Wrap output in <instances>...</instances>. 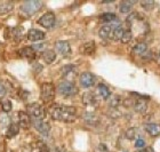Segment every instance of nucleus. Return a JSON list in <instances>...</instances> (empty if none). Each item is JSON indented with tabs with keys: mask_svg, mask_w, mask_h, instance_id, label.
<instances>
[{
	"mask_svg": "<svg viewBox=\"0 0 160 152\" xmlns=\"http://www.w3.org/2000/svg\"><path fill=\"white\" fill-rule=\"evenodd\" d=\"M49 113L54 120L64 122H72L76 120L77 109L73 106L65 105H53L50 108Z\"/></svg>",
	"mask_w": 160,
	"mask_h": 152,
	"instance_id": "1",
	"label": "nucleus"
},
{
	"mask_svg": "<svg viewBox=\"0 0 160 152\" xmlns=\"http://www.w3.org/2000/svg\"><path fill=\"white\" fill-rule=\"evenodd\" d=\"M57 92H58L60 95L63 96V97H71V96H73L77 94L78 88L72 81L65 80V81H62V83L58 85Z\"/></svg>",
	"mask_w": 160,
	"mask_h": 152,
	"instance_id": "2",
	"label": "nucleus"
},
{
	"mask_svg": "<svg viewBox=\"0 0 160 152\" xmlns=\"http://www.w3.org/2000/svg\"><path fill=\"white\" fill-rule=\"evenodd\" d=\"M55 94H56V89L52 83H43L41 85V99L43 103H50L55 99Z\"/></svg>",
	"mask_w": 160,
	"mask_h": 152,
	"instance_id": "3",
	"label": "nucleus"
},
{
	"mask_svg": "<svg viewBox=\"0 0 160 152\" xmlns=\"http://www.w3.org/2000/svg\"><path fill=\"white\" fill-rule=\"evenodd\" d=\"M42 7V3L39 0H29L21 5V10L27 15H33Z\"/></svg>",
	"mask_w": 160,
	"mask_h": 152,
	"instance_id": "4",
	"label": "nucleus"
},
{
	"mask_svg": "<svg viewBox=\"0 0 160 152\" xmlns=\"http://www.w3.org/2000/svg\"><path fill=\"white\" fill-rule=\"evenodd\" d=\"M27 112L28 114L33 118V119H43L45 116V110L42 105L39 103H31L27 105Z\"/></svg>",
	"mask_w": 160,
	"mask_h": 152,
	"instance_id": "5",
	"label": "nucleus"
},
{
	"mask_svg": "<svg viewBox=\"0 0 160 152\" xmlns=\"http://www.w3.org/2000/svg\"><path fill=\"white\" fill-rule=\"evenodd\" d=\"M55 21H56V18H55L54 13L47 12L38 20V23L45 29H52L54 27V24H55Z\"/></svg>",
	"mask_w": 160,
	"mask_h": 152,
	"instance_id": "6",
	"label": "nucleus"
},
{
	"mask_svg": "<svg viewBox=\"0 0 160 152\" xmlns=\"http://www.w3.org/2000/svg\"><path fill=\"white\" fill-rule=\"evenodd\" d=\"M95 80H96L95 76L90 72H82L79 77V83L83 88H89V87L94 86Z\"/></svg>",
	"mask_w": 160,
	"mask_h": 152,
	"instance_id": "7",
	"label": "nucleus"
},
{
	"mask_svg": "<svg viewBox=\"0 0 160 152\" xmlns=\"http://www.w3.org/2000/svg\"><path fill=\"white\" fill-rule=\"evenodd\" d=\"M32 124H33L34 128L37 129L40 134H42V135H48V134H49L50 126H49V124H48V122H46L45 120H42V119H33Z\"/></svg>",
	"mask_w": 160,
	"mask_h": 152,
	"instance_id": "8",
	"label": "nucleus"
},
{
	"mask_svg": "<svg viewBox=\"0 0 160 152\" xmlns=\"http://www.w3.org/2000/svg\"><path fill=\"white\" fill-rule=\"evenodd\" d=\"M55 48H56L57 53L61 54L62 56H69L71 54V46L68 41L64 40H58L55 43Z\"/></svg>",
	"mask_w": 160,
	"mask_h": 152,
	"instance_id": "9",
	"label": "nucleus"
},
{
	"mask_svg": "<svg viewBox=\"0 0 160 152\" xmlns=\"http://www.w3.org/2000/svg\"><path fill=\"white\" fill-rule=\"evenodd\" d=\"M17 116H18V125H20V127H22L24 129H28L30 127L32 121H31V117L28 114V112L20 111L17 113Z\"/></svg>",
	"mask_w": 160,
	"mask_h": 152,
	"instance_id": "10",
	"label": "nucleus"
},
{
	"mask_svg": "<svg viewBox=\"0 0 160 152\" xmlns=\"http://www.w3.org/2000/svg\"><path fill=\"white\" fill-rule=\"evenodd\" d=\"M45 32H42L41 30H38V29H31L29 32H28V39L30 41H40V40L45 39Z\"/></svg>",
	"mask_w": 160,
	"mask_h": 152,
	"instance_id": "11",
	"label": "nucleus"
},
{
	"mask_svg": "<svg viewBox=\"0 0 160 152\" xmlns=\"http://www.w3.org/2000/svg\"><path fill=\"white\" fill-rule=\"evenodd\" d=\"M95 49H96L95 43H94V41H87V43H85L82 46H81L80 52H81V54H83V55L90 56V55H93V54L95 53Z\"/></svg>",
	"mask_w": 160,
	"mask_h": 152,
	"instance_id": "12",
	"label": "nucleus"
},
{
	"mask_svg": "<svg viewBox=\"0 0 160 152\" xmlns=\"http://www.w3.org/2000/svg\"><path fill=\"white\" fill-rule=\"evenodd\" d=\"M144 129H145V132L150 136H152V137H156V136L160 135L159 124H147V125L144 126Z\"/></svg>",
	"mask_w": 160,
	"mask_h": 152,
	"instance_id": "13",
	"label": "nucleus"
},
{
	"mask_svg": "<svg viewBox=\"0 0 160 152\" xmlns=\"http://www.w3.org/2000/svg\"><path fill=\"white\" fill-rule=\"evenodd\" d=\"M41 57H42V60L45 61L47 64H52V63L55 61V58H56V53L52 49L43 50L42 54H41Z\"/></svg>",
	"mask_w": 160,
	"mask_h": 152,
	"instance_id": "14",
	"label": "nucleus"
},
{
	"mask_svg": "<svg viewBox=\"0 0 160 152\" xmlns=\"http://www.w3.org/2000/svg\"><path fill=\"white\" fill-rule=\"evenodd\" d=\"M111 32H112V25L111 24H103L98 31V36L102 39H108V38H110Z\"/></svg>",
	"mask_w": 160,
	"mask_h": 152,
	"instance_id": "15",
	"label": "nucleus"
},
{
	"mask_svg": "<svg viewBox=\"0 0 160 152\" xmlns=\"http://www.w3.org/2000/svg\"><path fill=\"white\" fill-rule=\"evenodd\" d=\"M134 110H135V112L140 113V114H144L148 110V103L145 101H143V99H138L134 104Z\"/></svg>",
	"mask_w": 160,
	"mask_h": 152,
	"instance_id": "16",
	"label": "nucleus"
},
{
	"mask_svg": "<svg viewBox=\"0 0 160 152\" xmlns=\"http://www.w3.org/2000/svg\"><path fill=\"white\" fill-rule=\"evenodd\" d=\"M83 121L87 122L88 125H97L98 124V117L93 112H86L82 116Z\"/></svg>",
	"mask_w": 160,
	"mask_h": 152,
	"instance_id": "17",
	"label": "nucleus"
},
{
	"mask_svg": "<svg viewBox=\"0 0 160 152\" xmlns=\"http://www.w3.org/2000/svg\"><path fill=\"white\" fill-rule=\"evenodd\" d=\"M82 102H83V104H86V105H96L97 99L93 93H86V94H83V96H82Z\"/></svg>",
	"mask_w": 160,
	"mask_h": 152,
	"instance_id": "18",
	"label": "nucleus"
},
{
	"mask_svg": "<svg viewBox=\"0 0 160 152\" xmlns=\"http://www.w3.org/2000/svg\"><path fill=\"white\" fill-rule=\"evenodd\" d=\"M97 92H98L100 96L103 99H108L111 95V92H110V89H109V87L105 86L104 84H100V85L97 86Z\"/></svg>",
	"mask_w": 160,
	"mask_h": 152,
	"instance_id": "19",
	"label": "nucleus"
},
{
	"mask_svg": "<svg viewBox=\"0 0 160 152\" xmlns=\"http://www.w3.org/2000/svg\"><path fill=\"white\" fill-rule=\"evenodd\" d=\"M134 3H135V1H122V3H120V6H119L120 13H122V14L130 13V12L133 10Z\"/></svg>",
	"mask_w": 160,
	"mask_h": 152,
	"instance_id": "20",
	"label": "nucleus"
},
{
	"mask_svg": "<svg viewBox=\"0 0 160 152\" xmlns=\"http://www.w3.org/2000/svg\"><path fill=\"white\" fill-rule=\"evenodd\" d=\"M18 54L22 55L23 57H28V58H33L36 55V50L32 47H24L21 50H18Z\"/></svg>",
	"mask_w": 160,
	"mask_h": 152,
	"instance_id": "21",
	"label": "nucleus"
},
{
	"mask_svg": "<svg viewBox=\"0 0 160 152\" xmlns=\"http://www.w3.org/2000/svg\"><path fill=\"white\" fill-rule=\"evenodd\" d=\"M18 132H20V125H17V124H10L9 126H8V129H7V133L6 135L7 137H14L15 135H17L18 134Z\"/></svg>",
	"mask_w": 160,
	"mask_h": 152,
	"instance_id": "22",
	"label": "nucleus"
},
{
	"mask_svg": "<svg viewBox=\"0 0 160 152\" xmlns=\"http://www.w3.org/2000/svg\"><path fill=\"white\" fill-rule=\"evenodd\" d=\"M100 20L102 21V22H105V24H110V23H112V22H114L116 20H118V17H117V15L113 13H105L101 15Z\"/></svg>",
	"mask_w": 160,
	"mask_h": 152,
	"instance_id": "23",
	"label": "nucleus"
},
{
	"mask_svg": "<svg viewBox=\"0 0 160 152\" xmlns=\"http://www.w3.org/2000/svg\"><path fill=\"white\" fill-rule=\"evenodd\" d=\"M14 8V5L12 3H0V16L9 14Z\"/></svg>",
	"mask_w": 160,
	"mask_h": 152,
	"instance_id": "24",
	"label": "nucleus"
},
{
	"mask_svg": "<svg viewBox=\"0 0 160 152\" xmlns=\"http://www.w3.org/2000/svg\"><path fill=\"white\" fill-rule=\"evenodd\" d=\"M74 71H76V66L72 65V64H69V65L63 66V68L61 69V74H62V77L67 78V77H69L70 74H72Z\"/></svg>",
	"mask_w": 160,
	"mask_h": 152,
	"instance_id": "25",
	"label": "nucleus"
},
{
	"mask_svg": "<svg viewBox=\"0 0 160 152\" xmlns=\"http://www.w3.org/2000/svg\"><path fill=\"white\" fill-rule=\"evenodd\" d=\"M148 50V46L145 45V43H138V45H136V46L133 48V53L135 54V55H143L145 52Z\"/></svg>",
	"mask_w": 160,
	"mask_h": 152,
	"instance_id": "26",
	"label": "nucleus"
},
{
	"mask_svg": "<svg viewBox=\"0 0 160 152\" xmlns=\"http://www.w3.org/2000/svg\"><path fill=\"white\" fill-rule=\"evenodd\" d=\"M0 104H1V109H2L3 112H9L13 109V104L9 99H1Z\"/></svg>",
	"mask_w": 160,
	"mask_h": 152,
	"instance_id": "27",
	"label": "nucleus"
},
{
	"mask_svg": "<svg viewBox=\"0 0 160 152\" xmlns=\"http://www.w3.org/2000/svg\"><path fill=\"white\" fill-rule=\"evenodd\" d=\"M141 6L145 10H152L154 7V1L153 0H143L141 1Z\"/></svg>",
	"mask_w": 160,
	"mask_h": 152,
	"instance_id": "28",
	"label": "nucleus"
},
{
	"mask_svg": "<svg viewBox=\"0 0 160 152\" xmlns=\"http://www.w3.org/2000/svg\"><path fill=\"white\" fill-rule=\"evenodd\" d=\"M132 38H133V33H132V31L130 30H125V32H123V36L122 38H121V43H128L132 40Z\"/></svg>",
	"mask_w": 160,
	"mask_h": 152,
	"instance_id": "29",
	"label": "nucleus"
},
{
	"mask_svg": "<svg viewBox=\"0 0 160 152\" xmlns=\"http://www.w3.org/2000/svg\"><path fill=\"white\" fill-rule=\"evenodd\" d=\"M121 104V99H120L119 96H114L112 99H110V106L111 108H117L118 105Z\"/></svg>",
	"mask_w": 160,
	"mask_h": 152,
	"instance_id": "30",
	"label": "nucleus"
},
{
	"mask_svg": "<svg viewBox=\"0 0 160 152\" xmlns=\"http://www.w3.org/2000/svg\"><path fill=\"white\" fill-rule=\"evenodd\" d=\"M125 136H126V139H135V128L130 127V128L127 129L126 133H125Z\"/></svg>",
	"mask_w": 160,
	"mask_h": 152,
	"instance_id": "31",
	"label": "nucleus"
},
{
	"mask_svg": "<svg viewBox=\"0 0 160 152\" xmlns=\"http://www.w3.org/2000/svg\"><path fill=\"white\" fill-rule=\"evenodd\" d=\"M95 152H110V150H109V148L107 146V144L101 143V144H98V146L96 148Z\"/></svg>",
	"mask_w": 160,
	"mask_h": 152,
	"instance_id": "32",
	"label": "nucleus"
},
{
	"mask_svg": "<svg viewBox=\"0 0 160 152\" xmlns=\"http://www.w3.org/2000/svg\"><path fill=\"white\" fill-rule=\"evenodd\" d=\"M8 124V117L6 114H0V127H6Z\"/></svg>",
	"mask_w": 160,
	"mask_h": 152,
	"instance_id": "33",
	"label": "nucleus"
},
{
	"mask_svg": "<svg viewBox=\"0 0 160 152\" xmlns=\"http://www.w3.org/2000/svg\"><path fill=\"white\" fill-rule=\"evenodd\" d=\"M135 146L138 149H144L145 148V141L143 139H137L136 142H135Z\"/></svg>",
	"mask_w": 160,
	"mask_h": 152,
	"instance_id": "34",
	"label": "nucleus"
},
{
	"mask_svg": "<svg viewBox=\"0 0 160 152\" xmlns=\"http://www.w3.org/2000/svg\"><path fill=\"white\" fill-rule=\"evenodd\" d=\"M14 36L16 37V40L22 39V36H23V32H22V29H20V28H16V29L14 30Z\"/></svg>",
	"mask_w": 160,
	"mask_h": 152,
	"instance_id": "35",
	"label": "nucleus"
},
{
	"mask_svg": "<svg viewBox=\"0 0 160 152\" xmlns=\"http://www.w3.org/2000/svg\"><path fill=\"white\" fill-rule=\"evenodd\" d=\"M152 55H153V54H152V52H149V50H147V52L142 55V57H143V58H145V60H152V57H153Z\"/></svg>",
	"mask_w": 160,
	"mask_h": 152,
	"instance_id": "36",
	"label": "nucleus"
},
{
	"mask_svg": "<svg viewBox=\"0 0 160 152\" xmlns=\"http://www.w3.org/2000/svg\"><path fill=\"white\" fill-rule=\"evenodd\" d=\"M39 152H50V151L46 144H41V145L39 146Z\"/></svg>",
	"mask_w": 160,
	"mask_h": 152,
	"instance_id": "37",
	"label": "nucleus"
},
{
	"mask_svg": "<svg viewBox=\"0 0 160 152\" xmlns=\"http://www.w3.org/2000/svg\"><path fill=\"white\" fill-rule=\"evenodd\" d=\"M6 94V89H5V87H3V85L1 83H0V97L1 96H3Z\"/></svg>",
	"mask_w": 160,
	"mask_h": 152,
	"instance_id": "38",
	"label": "nucleus"
},
{
	"mask_svg": "<svg viewBox=\"0 0 160 152\" xmlns=\"http://www.w3.org/2000/svg\"><path fill=\"white\" fill-rule=\"evenodd\" d=\"M32 48H33L34 50H41L43 48V45H42V43H39V45H33V46H32Z\"/></svg>",
	"mask_w": 160,
	"mask_h": 152,
	"instance_id": "39",
	"label": "nucleus"
},
{
	"mask_svg": "<svg viewBox=\"0 0 160 152\" xmlns=\"http://www.w3.org/2000/svg\"><path fill=\"white\" fill-rule=\"evenodd\" d=\"M135 152H151L150 149H147V148H144V149H140V150H137V151Z\"/></svg>",
	"mask_w": 160,
	"mask_h": 152,
	"instance_id": "40",
	"label": "nucleus"
},
{
	"mask_svg": "<svg viewBox=\"0 0 160 152\" xmlns=\"http://www.w3.org/2000/svg\"><path fill=\"white\" fill-rule=\"evenodd\" d=\"M158 57H159V62H160V52H159V55H158Z\"/></svg>",
	"mask_w": 160,
	"mask_h": 152,
	"instance_id": "41",
	"label": "nucleus"
}]
</instances>
